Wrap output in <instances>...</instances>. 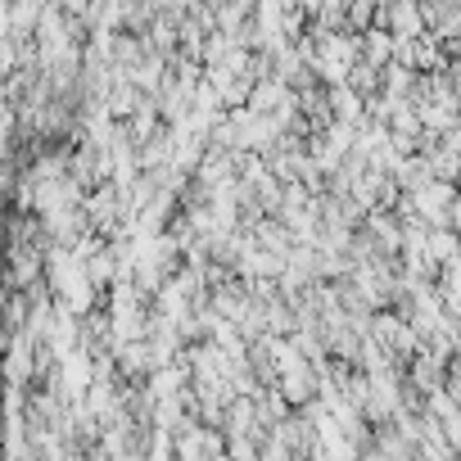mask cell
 <instances>
[{
    "label": "cell",
    "instance_id": "cell-2",
    "mask_svg": "<svg viewBox=\"0 0 461 461\" xmlns=\"http://www.w3.org/2000/svg\"><path fill=\"white\" fill-rule=\"evenodd\" d=\"M393 28H402L407 37H411V32H420V23H416V10H411V5H402V10H393Z\"/></svg>",
    "mask_w": 461,
    "mask_h": 461
},
{
    "label": "cell",
    "instance_id": "cell-3",
    "mask_svg": "<svg viewBox=\"0 0 461 461\" xmlns=\"http://www.w3.org/2000/svg\"><path fill=\"white\" fill-rule=\"evenodd\" d=\"M312 461H321V456H312Z\"/></svg>",
    "mask_w": 461,
    "mask_h": 461
},
{
    "label": "cell",
    "instance_id": "cell-1",
    "mask_svg": "<svg viewBox=\"0 0 461 461\" xmlns=\"http://www.w3.org/2000/svg\"><path fill=\"white\" fill-rule=\"evenodd\" d=\"M113 267H118V258H113V254H95V258H91V267H86V276H91L95 285H104V281H113Z\"/></svg>",
    "mask_w": 461,
    "mask_h": 461
}]
</instances>
